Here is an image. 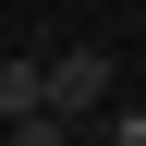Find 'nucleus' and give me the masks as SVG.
Here are the masks:
<instances>
[{
    "instance_id": "1",
    "label": "nucleus",
    "mask_w": 146,
    "mask_h": 146,
    "mask_svg": "<svg viewBox=\"0 0 146 146\" xmlns=\"http://www.w3.org/2000/svg\"><path fill=\"white\" fill-rule=\"evenodd\" d=\"M36 61H49V122L85 134V122L110 110V49H36Z\"/></svg>"
},
{
    "instance_id": "2",
    "label": "nucleus",
    "mask_w": 146,
    "mask_h": 146,
    "mask_svg": "<svg viewBox=\"0 0 146 146\" xmlns=\"http://www.w3.org/2000/svg\"><path fill=\"white\" fill-rule=\"evenodd\" d=\"M0 122H49V61L36 49H0Z\"/></svg>"
},
{
    "instance_id": "3",
    "label": "nucleus",
    "mask_w": 146,
    "mask_h": 146,
    "mask_svg": "<svg viewBox=\"0 0 146 146\" xmlns=\"http://www.w3.org/2000/svg\"><path fill=\"white\" fill-rule=\"evenodd\" d=\"M98 146H146V98H134V110H122V122H110V134H98Z\"/></svg>"
},
{
    "instance_id": "4",
    "label": "nucleus",
    "mask_w": 146,
    "mask_h": 146,
    "mask_svg": "<svg viewBox=\"0 0 146 146\" xmlns=\"http://www.w3.org/2000/svg\"><path fill=\"white\" fill-rule=\"evenodd\" d=\"M61 146H98V134H61Z\"/></svg>"
}]
</instances>
